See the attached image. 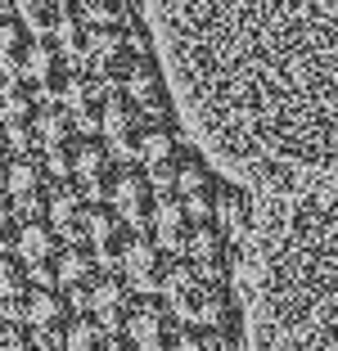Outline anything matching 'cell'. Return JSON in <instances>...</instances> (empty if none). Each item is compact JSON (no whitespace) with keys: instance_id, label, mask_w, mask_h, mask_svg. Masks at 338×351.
Returning a JSON list of instances; mask_svg holds the SVG:
<instances>
[{"instance_id":"obj_1","label":"cell","mask_w":338,"mask_h":351,"mask_svg":"<svg viewBox=\"0 0 338 351\" xmlns=\"http://www.w3.org/2000/svg\"><path fill=\"white\" fill-rule=\"evenodd\" d=\"M54 185H59V176L50 171L41 149H14L5 194L23 207V217H45V207L54 198Z\"/></svg>"},{"instance_id":"obj_2","label":"cell","mask_w":338,"mask_h":351,"mask_svg":"<svg viewBox=\"0 0 338 351\" xmlns=\"http://www.w3.org/2000/svg\"><path fill=\"white\" fill-rule=\"evenodd\" d=\"M149 126H154L149 108H144L135 95H126L122 86H117V90L109 95L104 126H100V135L113 145V154H117V158H140V145H144V135H149Z\"/></svg>"},{"instance_id":"obj_3","label":"cell","mask_w":338,"mask_h":351,"mask_svg":"<svg viewBox=\"0 0 338 351\" xmlns=\"http://www.w3.org/2000/svg\"><path fill=\"white\" fill-rule=\"evenodd\" d=\"M126 338L135 342L140 351H181V338H185V320L167 306L163 293H144L140 306L131 315V329Z\"/></svg>"},{"instance_id":"obj_4","label":"cell","mask_w":338,"mask_h":351,"mask_svg":"<svg viewBox=\"0 0 338 351\" xmlns=\"http://www.w3.org/2000/svg\"><path fill=\"white\" fill-rule=\"evenodd\" d=\"M190 154H194V145L181 135V126L172 117H158L149 126V135H144V145H140V167L154 176L158 185H176V176L185 171Z\"/></svg>"},{"instance_id":"obj_5","label":"cell","mask_w":338,"mask_h":351,"mask_svg":"<svg viewBox=\"0 0 338 351\" xmlns=\"http://www.w3.org/2000/svg\"><path fill=\"white\" fill-rule=\"evenodd\" d=\"M45 95L27 82V77H10L0 90V122L14 135L19 149H36V122H41Z\"/></svg>"},{"instance_id":"obj_6","label":"cell","mask_w":338,"mask_h":351,"mask_svg":"<svg viewBox=\"0 0 338 351\" xmlns=\"http://www.w3.org/2000/svg\"><path fill=\"white\" fill-rule=\"evenodd\" d=\"M104 198H109L131 226H149V221H154V207H158V180L144 171L140 162H122Z\"/></svg>"},{"instance_id":"obj_7","label":"cell","mask_w":338,"mask_h":351,"mask_svg":"<svg viewBox=\"0 0 338 351\" xmlns=\"http://www.w3.org/2000/svg\"><path fill=\"white\" fill-rule=\"evenodd\" d=\"M172 266H176L172 248L158 243V239L144 230V234L131 239V248H126V257H122V266H117V270H122L140 293H163L167 279H172Z\"/></svg>"},{"instance_id":"obj_8","label":"cell","mask_w":338,"mask_h":351,"mask_svg":"<svg viewBox=\"0 0 338 351\" xmlns=\"http://www.w3.org/2000/svg\"><path fill=\"white\" fill-rule=\"evenodd\" d=\"M100 275H104V257L91 243H82V239H77V243H63L59 261H54V284L77 302V311L91 306V293H95V284H100Z\"/></svg>"},{"instance_id":"obj_9","label":"cell","mask_w":338,"mask_h":351,"mask_svg":"<svg viewBox=\"0 0 338 351\" xmlns=\"http://www.w3.org/2000/svg\"><path fill=\"white\" fill-rule=\"evenodd\" d=\"M131 239H135V226L117 212V207L109 203V198H95L91 207V226H86V239L82 243H91L95 252L104 257V266H122L126 248H131Z\"/></svg>"},{"instance_id":"obj_10","label":"cell","mask_w":338,"mask_h":351,"mask_svg":"<svg viewBox=\"0 0 338 351\" xmlns=\"http://www.w3.org/2000/svg\"><path fill=\"white\" fill-rule=\"evenodd\" d=\"M140 298L144 293L135 289L131 279L122 275V270H104L100 275V284H95V293H91V315H100L104 324H109L113 333H126L131 329V315H135V306H140Z\"/></svg>"},{"instance_id":"obj_11","label":"cell","mask_w":338,"mask_h":351,"mask_svg":"<svg viewBox=\"0 0 338 351\" xmlns=\"http://www.w3.org/2000/svg\"><path fill=\"white\" fill-rule=\"evenodd\" d=\"M117 154H113V145L104 140L100 131H82L77 135V149H72V180L82 189H91V194H109L113 176H117Z\"/></svg>"},{"instance_id":"obj_12","label":"cell","mask_w":338,"mask_h":351,"mask_svg":"<svg viewBox=\"0 0 338 351\" xmlns=\"http://www.w3.org/2000/svg\"><path fill=\"white\" fill-rule=\"evenodd\" d=\"M77 73H82V63H72L54 36H36V50H32L27 73H23V77H27V82L45 95V99H63Z\"/></svg>"},{"instance_id":"obj_13","label":"cell","mask_w":338,"mask_h":351,"mask_svg":"<svg viewBox=\"0 0 338 351\" xmlns=\"http://www.w3.org/2000/svg\"><path fill=\"white\" fill-rule=\"evenodd\" d=\"M23 320L36 329V338L63 342V338H68V329H72V320H77V302H72L59 284H36V289H32V298H27Z\"/></svg>"},{"instance_id":"obj_14","label":"cell","mask_w":338,"mask_h":351,"mask_svg":"<svg viewBox=\"0 0 338 351\" xmlns=\"http://www.w3.org/2000/svg\"><path fill=\"white\" fill-rule=\"evenodd\" d=\"M185 257L194 261L203 275L230 279V275H235V234H230L221 221L203 217L199 230H194V239H190V248H185Z\"/></svg>"},{"instance_id":"obj_15","label":"cell","mask_w":338,"mask_h":351,"mask_svg":"<svg viewBox=\"0 0 338 351\" xmlns=\"http://www.w3.org/2000/svg\"><path fill=\"white\" fill-rule=\"evenodd\" d=\"M63 243H68V239H63L45 217H27V221H23L19 243H14V252L32 266L36 284H54V261H59Z\"/></svg>"},{"instance_id":"obj_16","label":"cell","mask_w":338,"mask_h":351,"mask_svg":"<svg viewBox=\"0 0 338 351\" xmlns=\"http://www.w3.org/2000/svg\"><path fill=\"white\" fill-rule=\"evenodd\" d=\"M172 189H176V194H181L190 207H194L199 217H216L221 194H225V180H221V171H216V167L194 149V154H190V162H185V171L176 176Z\"/></svg>"},{"instance_id":"obj_17","label":"cell","mask_w":338,"mask_h":351,"mask_svg":"<svg viewBox=\"0 0 338 351\" xmlns=\"http://www.w3.org/2000/svg\"><path fill=\"white\" fill-rule=\"evenodd\" d=\"M199 212L190 203H185L176 189H167V194H158V207H154V221H149V234L158 239V243H167L172 252H185L190 248V239H194L199 230Z\"/></svg>"},{"instance_id":"obj_18","label":"cell","mask_w":338,"mask_h":351,"mask_svg":"<svg viewBox=\"0 0 338 351\" xmlns=\"http://www.w3.org/2000/svg\"><path fill=\"white\" fill-rule=\"evenodd\" d=\"M91 189H82L77 180H59L54 185V198L50 207H45V221H50L54 230H59L68 243H77V239H86V226H91Z\"/></svg>"},{"instance_id":"obj_19","label":"cell","mask_w":338,"mask_h":351,"mask_svg":"<svg viewBox=\"0 0 338 351\" xmlns=\"http://www.w3.org/2000/svg\"><path fill=\"white\" fill-rule=\"evenodd\" d=\"M122 90L135 95V99L149 108V117H154V122H158V117H172V86H167L163 63H158L149 50L135 59V68H131V77H126Z\"/></svg>"},{"instance_id":"obj_20","label":"cell","mask_w":338,"mask_h":351,"mask_svg":"<svg viewBox=\"0 0 338 351\" xmlns=\"http://www.w3.org/2000/svg\"><path fill=\"white\" fill-rule=\"evenodd\" d=\"M109 95H113V86L86 68V73L72 77L63 104L72 108V117H77V126H82V131H100V126H104V108H109Z\"/></svg>"},{"instance_id":"obj_21","label":"cell","mask_w":338,"mask_h":351,"mask_svg":"<svg viewBox=\"0 0 338 351\" xmlns=\"http://www.w3.org/2000/svg\"><path fill=\"white\" fill-rule=\"evenodd\" d=\"M32 289H36V275H32L27 261H23L14 248H10V252H0V311H5V315H19V320H23Z\"/></svg>"},{"instance_id":"obj_22","label":"cell","mask_w":338,"mask_h":351,"mask_svg":"<svg viewBox=\"0 0 338 351\" xmlns=\"http://www.w3.org/2000/svg\"><path fill=\"white\" fill-rule=\"evenodd\" d=\"M32 50H36V32H32L19 14H0V73L23 77Z\"/></svg>"},{"instance_id":"obj_23","label":"cell","mask_w":338,"mask_h":351,"mask_svg":"<svg viewBox=\"0 0 338 351\" xmlns=\"http://www.w3.org/2000/svg\"><path fill=\"white\" fill-rule=\"evenodd\" d=\"M77 135H82V126H77V117H72L68 104L63 99H45L41 122H36V149H41V154L68 149V145H77Z\"/></svg>"},{"instance_id":"obj_24","label":"cell","mask_w":338,"mask_h":351,"mask_svg":"<svg viewBox=\"0 0 338 351\" xmlns=\"http://www.w3.org/2000/svg\"><path fill=\"white\" fill-rule=\"evenodd\" d=\"M91 36H95V23H91V19H86V14L68 0V10H63V23H59V32H54V41L63 45V54H68L72 63H86V59H91Z\"/></svg>"},{"instance_id":"obj_25","label":"cell","mask_w":338,"mask_h":351,"mask_svg":"<svg viewBox=\"0 0 338 351\" xmlns=\"http://www.w3.org/2000/svg\"><path fill=\"white\" fill-rule=\"evenodd\" d=\"M113 338H117V333H113L100 315L77 311V320H72V329H68L63 342H68V351H113Z\"/></svg>"},{"instance_id":"obj_26","label":"cell","mask_w":338,"mask_h":351,"mask_svg":"<svg viewBox=\"0 0 338 351\" xmlns=\"http://www.w3.org/2000/svg\"><path fill=\"white\" fill-rule=\"evenodd\" d=\"M10 5L36 36H54L63 23V10H68V0H10Z\"/></svg>"},{"instance_id":"obj_27","label":"cell","mask_w":338,"mask_h":351,"mask_svg":"<svg viewBox=\"0 0 338 351\" xmlns=\"http://www.w3.org/2000/svg\"><path fill=\"white\" fill-rule=\"evenodd\" d=\"M91 23H135L140 19V0H72Z\"/></svg>"},{"instance_id":"obj_28","label":"cell","mask_w":338,"mask_h":351,"mask_svg":"<svg viewBox=\"0 0 338 351\" xmlns=\"http://www.w3.org/2000/svg\"><path fill=\"white\" fill-rule=\"evenodd\" d=\"M230 347H235V338H225L212 324H194V329H185V338H181V351H230Z\"/></svg>"},{"instance_id":"obj_29","label":"cell","mask_w":338,"mask_h":351,"mask_svg":"<svg viewBox=\"0 0 338 351\" xmlns=\"http://www.w3.org/2000/svg\"><path fill=\"white\" fill-rule=\"evenodd\" d=\"M23 207L14 203L10 194H0V252H10L14 243H19V234H23Z\"/></svg>"},{"instance_id":"obj_30","label":"cell","mask_w":338,"mask_h":351,"mask_svg":"<svg viewBox=\"0 0 338 351\" xmlns=\"http://www.w3.org/2000/svg\"><path fill=\"white\" fill-rule=\"evenodd\" d=\"M0 351H41V338H36V329H32L27 320L10 315V324L0 333Z\"/></svg>"},{"instance_id":"obj_31","label":"cell","mask_w":338,"mask_h":351,"mask_svg":"<svg viewBox=\"0 0 338 351\" xmlns=\"http://www.w3.org/2000/svg\"><path fill=\"white\" fill-rule=\"evenodd\" d=\"M113 351H140V347H135L126 333H117V338H113Z\"/></svg>"},{"instance_id":"obj_32","label":"cell","mask_w":338,"mask_h":351,"mask_svg":"<svg viewBox=\"0 0 338 351\" xmlns=\"http://www.w3.org/2000/svg\"><path fill=\"white\" fill-rule=\"evenodd\" d=\"M41 351H68V342H54V338H41Z\"/></svg>"},{"instance_id":"obj_33","label":"cell","mask_w":338,"mask_h":351,"mask_svg":"<svg viewBox=\"0 0 338 351\" xmlns=\"http://www.w3.org/2000/svg\"><path fill=\"white\" fill-rule=\"evenodd\" d=\"M5 324H10V315H5V311H0V333H5Z\"/></svg>"},{"instance_id":"obj_34","label":"cell","mask_w":338,"mask_h":351,"mask_svg":"<svg viewBox=\"0 0 338 351\" xmlns=\"http://www.w3.org/2000/svg\"><path fill=\"white\" fill-rule=\"evenodd\" d=\"M5 82H10V77H5V73H0V90H5Z\"/></svg>"},{"instance_id":"obj_35","label":"cell","mask_w":338,"mask_h":351,"mask_svg":"<svg viewBox=\"0 0 338 351\" xmlns=\"http://www.w3.org/2000/svg\"><path fill=\"white\" fill-rule=\"evenodd\" d=\"M230 351H239V342H235V347H230Z\"/></svg>"},{"instance_id":"obj_36","label":"cell","mask_w":338,"mask_h":351,"mask_svg":"<svg viewBox=\"0 0 338 351\" xmlns=\"http://www.w3.org/2000/svg\"><path fill=\"white\" fill-rule=\"evenodd\" d=\"M0 5H5V0H0Z\"/></svg>"}]
</instances>
